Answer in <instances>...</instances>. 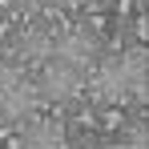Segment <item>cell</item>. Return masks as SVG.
Listing matches in <instances>:
<instances>
[{"label": "cell", "mask_w": 149, "mask_h": 149, "mask_svg": "<svg viewBox=\"0 0 149 149\" xmlns=\"http://www.w3.org/2000/svg\"><path fill=\"white\" fill-rule=\"evenodd\" d=\"M40 89L24 81L16 69H0V121H24L36 109Z\"/></svg>", "instance_id": "1"}, {"label": "cell", "mask_w": 149, "mask_h": 149, "mask_svg": "<svg viewBox=\"0 0 149 149\" xmlns=\"http://www.w3.org/2000/svg\"><path fill=\"white\" fill-rule=\"evenodd\" d=\"M36 89H40V97H45V101L65 105V101H73L77 93H81V69H73L69 61L49 56V61L40 65V81H36Z\"/></svg>", "instance_id": "2"}, {"label": "cell", "mask_w": 149, "mask_h": 149, "mask_svg": "<svg viewBox=\"0 0 149 149\" xmlns=\"http://www.w3.org/2000/svg\"><path fill=\"white\" fill-rule=\"evenodd\" d=\"M93 101H101V105L129 101V77H125L121 56H101L93 65Z\"/></svg>", "instance_id": "3"}, {"label": "cell", "mask_w": 149, "mask_h": 149, "mask_svg": "<svg viewBox=\"0 0 149 149\" xmlns=\"http://www.w3.org/2000/svg\"><path fill=\"white\" fill-rule=\"evenodd\" d=\"M52 56L56 61H69L73 69H89L93 61H97V40L85 32V28H65L61 36H56V45H52Z\"/></svg>", "instance_id": "4"}, {"label": "cell", "mask_w": 149, "mask_h": 149, "mask_svg": "<svg viewBox=\"0 0 149 149\" xmlns=\"http://www.w3.org/2000/svg\"><path fill=\"white\" fill-rule=\"evenodd\" d=\"M52 45H56V32L45 28V24H28V28H20V36H16L20 61H32V65H45L52 56Z\"/></svg>", "instance_id": "5"}, {"label": "cell", "mask_w": 149, "mask_h": 149, "mask_svg": "<svg viewBox=\"0 0 149 149\" xmlns=\"http://www.w3.org/2000/svg\"><path fill=\"white\" fill-rule=\"evenodd\" d=\"M20 141H24V145H49V149H52V145H65L69 133H65V125H61V121H36Z\"/></svg>", "instance_id": "6"}, {"label": "cell", "mask_w": 149, "mask_h": 149, "mask_svg": "<svg viewBox=\"0 0 149 149\" xmlns=\"http://www.w3.org/2000/svg\"><path fill=\"white\" fill-rule=\"evenodd\" d=\"M52 4H73V0H52Z\"/></svg>", "instance_id": "7"}]
</instances>
